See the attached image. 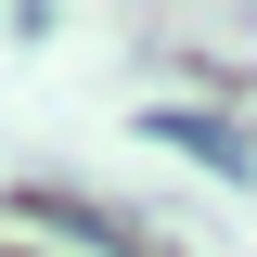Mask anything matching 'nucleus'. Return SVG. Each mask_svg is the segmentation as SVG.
Segmentation results:
<instances>
[{"instance_id":"obj_1","label":"nucleus","mask_w":257,"mask_h":257,"mask_svg":"<svg viewBox=\"0 0 257 257\" xmlns=\"http://www.w3.org/2000/svg\"><path fill=\"white\" fill-rule=\"evenodd\" d=\"M155 128H167V142H193V155H219V167H244V142H231L219 116H155Z\"/></svg>"}]
</instances>
